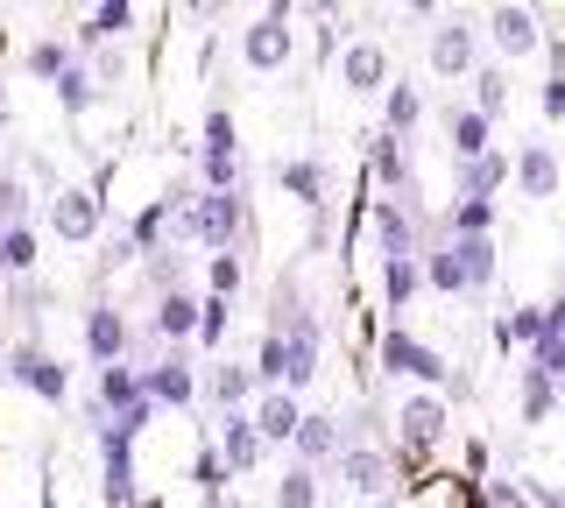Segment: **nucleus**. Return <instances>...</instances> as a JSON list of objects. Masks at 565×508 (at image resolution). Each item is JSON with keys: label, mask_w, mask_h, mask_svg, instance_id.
<instances>
[{"label": "nucleus", "mask_w": 565, "mask_h": 508, "mask_svg": "<svg viewBox=\"0 0 565 508\" xmlns=\"http://www.w3.org/2000/svg\"><path fill=\"white\" fill-rule=\"evenodd\" d=\"M177 248H205V255H234V240L255 234L241 191H177V219H170Z\"/></svg>", "instance_id": "f257e3e1"}, {"label": "nucleus", "mask_w": 565, "mask_h": 508, "mask_svg": "<svg viewBox=\"0 0 565 508\" xmlns=\"http://www.w3.org/2000/svg\"><path fill=\"white\" fill-rule=\"evenodd\" d=\"M494 283V240H431L424 248V290L438 296H481Z\"/></svg>", "instance_id": "f03ea898"}, {"label": "nucleus", "mask_w": 565, "mask_h": 508, "mask_svg": "<svg viewBox=\"0 0 565 508\" xmlns=\"http://www.w3.org/2000/svg\"><path fill=\"white\" fill-rule=\"evenodd\" d=\"M375 367H382V375L417 381V389H431V396H459V389H467V381L452 375V360L438 354V346H424L417 332H403V325H388L375 339Z\"/></svg>", "instance_id": "7ed1b4c3"}, {"label": "nucleus", "mask_w": 565, "mask_h": 508, "mask_svg": "<svg viewBox=\"0 0 565 508\" xmlns=\"http://www.w3.org/2000/svg\"><path fill=\"white\" fill-rule=\"evenodd\" d=\"M446 431H452V410H446V396H431V389H411L396 402V445H403V460H431L438 445H446Z\"/></svg>", "instance_id": "20e7f679"}, {"label": "nucleus", "mask_w": 565, "mask_h": 508, "mask_svg": "<svg viewBox=\"0 0 565 508\" xmlns=\"http://www.w3.org/2000/svg\"><path fill=\"white\" fill-rule=\"evenodd\" d=\"M290 22H297V8L276 0V8H262L255 22L241 29V64H247V72H282V64L297 57V29Z\"/></svg>", "instance_id": "39448f33"}, {"label": "nucleus", "mask_w": 565, "mask_h": 508, "mask_svg": "<svg viewBox=\"0 0 565 508\" xmlns=\"http://www.w3.org/2000/svg\"><path fill=\"white\" fill-rule=\"evenodd\" d=\"M367 234H375L382 261L424 255V213H417V198H375V205H367Z\"/></svg>", "instance_id": "423d86ee"}, {"label": "nucleus", "mask_w": 565, "mask_h": 508, "mask_svg": "<svg viewBox=\"0 0 565 508\" xmlns=\"http://www.w3.org/2000/svg\"><path fill=\"white\" fill-rule=\"evenodd\" d=\"M424 64H431V78H473L481 72V29L459 22V14H438L431 43H424Z\"/></svg>", "instance_id": "0eeeda50"}, {"label": "nucleus", "mask_w": 565, "mask_h": 508, "mask_svg": "<svg viewBox=\"0 0 565 508\" xmlns=\"http://www.w3.org/2000/svg\"><path fill=\"white\" fill-rule=\"evenodd\" d=\"M0 375H8L14 389L43 396V402H71V375H64V360H50V354H43L35 339L8 346V354H0Z\"/></svg>", "instance_id": "6e6552de"}, {"label": "nucleus", "mask_w": 565, "mask_h": 508, "mask_svg": "<svg viewBox=\"0 0 565 508\" xmlns=\"http://www.w3.org/2000/svg\"><path fill=\"white\" fill-rule=\"evenodd\" d=\"M481 36L502 50L509 64H523V57H537V50H544V36H552V29L537 22V8H516V0H502V8L481 14Z\"/></svg>", "instance_id": "1a4fd4ad"}, {"label": "nucleus", "mask_w": 565, "mask_h": 508, "mask_svg": "<svg viewBox=\"0 0 565 508\" xmlns=\"http://www.w3.org/2000/svg\"><path fill=\"white\" fill-rule=\"evenodd\" d=\"M340 480H347L367 508L396 501V460H388V452H375V445H347V452H340Z\"/></svg>", "instance_id": "9d476101"}, {"label": "nucleus", "mask_w": 565, "mask_h": 508, "mask_svg": "<svg viewBox=\"0 0 565 508\" xmlns=\"http://www.w3.org/2000/svg\"><path fill=\"white\" fill-rule=\"evenodd\" d=\"M78 332H85V354H93L99 367H120L135 354V325H128V311H114V304H85Z\"/></svg>", "instance_id": "9b49d317"}, {"label": "nucleus", "mask_w": 565, "mask_h": 508, "mask_svg": "<svg viewBox=\"0 0 565 508\" xmlns=\"http://www.w3.org/2000/svg\"><path fill=\"white\" fill-rule=\"evenodd\" d=\"M141 389H149L156 410H191V402H199V367L184 354H163V360L141 367Z\"/></svg>", "instance_id": "f8f14e48"}, {"label": "nucleus", "mask_w": 565, "mask_h": 508, "mask_svg": "<svg viewBox=\"0 0 565 508\" xmlns=\"http://www.w3.org/2000/svg\"><path fill=\"white\" fill-rule=\"evenodd\" d=\"M50 234L57 240H93L99 234V184H64L57 198H50Z\"/></svg>", "instance_id": "ddd939ff"}, {"label": "nucleus", "mask_w": 565, "mask_h": 508, "mask_svg": "<svg viewBox=\"0 0 565 508\" xmlns=\"http://www.w3.org/2000/svg\"><path fill=\"white\" fill-rule=\"evenodd\" d=\"M99 452H106V508H141L135 495V431H93Z\"/></svg>", "instance_id": "4468645a"}, {"label": "nucleus", "mask_w": 565, "mask_h": 508, "mask_svg": "<svg viewBox=\"0 0 565 508\" xmlns=\"http://www.w3.org/2000/svg\"><path fill=\"white\" fill-rule=\"evenodd\" d=\"M340 85L353 99H367V93H388V50L375 36H353L340 50Z\"/></svg>", "instance_id": "2eb2a0df"}, {"label": "nucleus", "mask_w": 565, "mask_h": 508, "mask_svg": "<svg viewBox=\"0 0 565 508\" xmlns=\"http://www.w3.org/2000/svg\"><path fill=\"white\" fill-rule=\"evenodd\" d=\"M135 22H141V14L128 8V0H99V8H85V14H78V36H71V43H78V57H99V50H106V43H120Z\"/></svg>", "instance_id": "dca6fc26"}, {"label": "nucleus", "mask_w": 565, "mask_h": 508, "mask_svg": "<svg viewBox=\"0 0 565 508\" xmlns=\"http://www.w3.org/2000/svg\"><path fill=\"white\" fill-rule=\"evenodd\" d=\"M255 431H262V445H290L297 424H305V396H290V389H255Z\"/></svg>", "instance_id": "f3484780"}, {"label": "nucleus", "mask_w": 565, "mask_h": 508, "mask_svg": "<svg viewBox=\"0 0 565 508\" xmlns=\"http://www.w3.org/2000/svg\"><path fill=\"white\" fill-rule=\"evenodd\" d=\"M558 184H565L558 149H552V142H523V149H516V191L544 205V198H558Z\"/></svg>", "instance_id": "a211bd4d"}, {"label": "nucleus", "mask_w": 565, "mask_h": 508, "mask_svg": "<svg viewBox=\"0 0 565 508\" xmlns=\"http://www.w3.org/2000/svg\"><path fill=\"white\" fill-rule=\"evenodd\" d=\"M290 452H297V466H340V452H347L340 417H318V410H305V424H297Z\"/></svg>", "instance_id": "6ab92c4d"}, {"label": "nucleus", "mask_w": 565, "mask_h": 508, "mask_svg": "<svg viewBox=\"0 0 565 508\" xmlns=\"http://www.w3.org/2000/svg\"><path fill=\"white\" fill-rule=\"evenodd\" d=\"M367 184L388 198H411V149L396 134H367Z\"/></svg>", "instance_id": "aec40b11"}, {"label": "nucleus", "mask_w": 565, "mask_h": 508, "mask_svg": "<svg viewBox=\"0 0 565 508\" xmlns=\"http://www.w3.org/2000/svg\"><path fill=\"white\" fill-rule=\"evenodd\" d=\"M199 304H205L199 290H170V296H156L149 332H156V339H170V346H191V339H199Z\"/></svg>", "instance_id": "412c9836"}, {"label": "nucleus", "mask_w": 565, "mask_h": 508, "mask_svg": "<svg viewBox=\"0 0 565 508\" xmlns=\"http://www.w3.org/2000/svg\"><path fill=\"white\" fill-rule=\"evenodd\" d=\"M262 431H255V417L247 410H220V460H226V473H255L262 466Z\"/></svg>", "instance_id": "4be33fe9"}, {"label": "nucleus", "mask_w": 565, "mask_h": 508, "mask_svg": "<svg viewBox=\"0 0 565 508\" xmlns=\"http://www.w3.org/2000/svg\"><path fill=\"white\" fill-rule=\"evenodd\" d=\"M446 149H452V163H481V155H494V120L473 114V107H452L446 114Z\"/></svg>", "instance_id": "5701e85b"}, {"label": "nucleus", "mask_w": 565, "mask_h": 508, "mask_svg": "<svg viewBox=\"0 0 565 508\" xmlns=\"http://www.w3.org/2000/svg\"><path fill=\"white\" fill-rule=\"evenodd\" d=\"M452 177H459V198H488L494 205V191L516 184V155L494 149V155H481V163H452Z\"/></svg>", "instance_id": "b1692460"}, {"label": "nucleus", "mask_w": 565, "mask_h": 508, "mask_svg": "<svg viewBox=\"0 0 565 508\" xmlns=\"http://www.w3.org/2000/svg\"><path fill=\"white\" fill-rule=\"evenodd\" d=\"M417 120H424V85L417 78H388V93H382V134L411 142Z\"/></svg>", "instance_id": "393cba45"}, {"label": "nucleus", "mask_w": 565, "mask_h": 508, "mask_svg": "<svg viewBox=\"0 0 565 508\" xmlns=\"http://www.w3.org/2000/svg\"><path fill=\"white\" fill-rule=\"evenodd\" d=\"M276 184L290 191L305 213H326V163H318V155H290V163H276Z\"/></svg>", "instance_id": "a878e982"}, {"label": "nucleus", "mask_w": 565, "mask_h": 508, "mask_svg": "<svg viewBox=\"0 0 565 508\" xmlns=\"http://www.w3.org/2000/svg\"><path fill=\"white\" fill-rule=\"evenodd\" d=\"M205 396L220 402V410H247V396H255V367H247V360H212Z\"/></svg>", "instance_id": "bb28decb"}, {"label": "nucleus", "mask_w": 565, "mask_h": 508, "mask_svg": "<svg viewBox=\"0 0 565 508\" xmlns=\"http://www.w3.org/2000/svg\"><path fill=\"white\" fill-rule=\"evenodd\" d=\"M71 64H78V43H71V36H43V43L22 50V72H29V78H50V85H57Z\"/></svg>", "instance_id": "cd10ccee"}, {"label": "nucleus", "mask_w": 565, "mask_h": 508, "mask_svg": "<svg viewBox=\"0 0 565 508\" xmlns=\"http://www.w3.org/2000/svg\"><path fill=\"white\" fill-rule=\"evenodd\" d=\"M516 410H523V424H552V410H558V381H552V375H537V367H523V381H516Z\"/></svg>", "instance_id": "c85d7f7f"}, {"label": "nucleus", "mask_w": 565, "mask_h": 508, "mask_svg": "<svg viewBox=\"0 0 565 508\" xmlns=\"http://www.w3.org/2000/svg\"><path fill=\"white\" fill-rule=\"evenodd\" d=\"M199 155H205V163H234V155H241V134H234V114H226V107H205Z\"/></svg>", "instance_id": "c756f323"}, {"label": "nucleus", "mask_w": 565, "mask_h": 508, "mask_svg": "<svg viewBox=\"0 0 565 508\" xmlns=\"http://www.w3.org/2000/svg\"><path fill=\"white\" fill-rule=\"evenodd\" d=\"M544 339V304H516V311H502V318H494V346H537Z\"/></svg>", "instance_id": "7c9ffc66"}, {"label": "nucleus", "mask_w": 565, "mask_h": 508, "mask_svg": "<svg viewBox=\"0 0 565 508\" xmlns=\"http://www.w3.org/2000/svg\"><path fill=\"white\" fill-rule=\"evenodd\" d=\"M417 290H424V255H411V261H382V304H388V311H403Z\"/></svg>", "instance_id": "2f4dec72"}, {"label": "nucleus", "mask_w": 565, "mask_h": 508, "mask_svg": "<svg viewBox=\"0 0 565 508\" xmlns=\"http://www.w3.org/2000/svg\"><path fill=\"white\" fill-rule=\"evenodd\" d=\"M326 501V480H318V466H290L276 480V508H318Z\"/></svg>", "instance_id": "473e14b6"}, {"label": "nucleus", "mask_w": 565, "mask_h": 508, "mask_svg": "<svg viewBox=\"0 0 565 508\" xmlns=\"http://www.w3.org/2000/svg\"><path fill=\"white\" fill-rule=\"evenodd\" d=\"M446 234L452 240H488L494 234V205L488 198H459L452 213H446Z\"/></svg>", "instance_id": "72a5a7b5"}, {"label": "nucleus", "mask_w": 565, "mask_h": 508, "mask_svg": "<svg viewBox=\"0 0 565 508\" xmlns=\"http://www.w3.org/2000/svg\"><path fill=\"white\" fill-rule=\"evenodd\" d=\"M35 269V226H0V275Z\"/></svg>", "instance_id": "f704fd0d"}, {"label": "nucleus", "mask_w": 565, "mask_h": 508, "mask_svg": "<svg viewBox=\"0 0 565 508\" xmlns=\"http://www.w3.org/2000/svg\"><path fill=\"white\" fill-rule=\"evenodd\" d=\"M502 107H509V72L502 64H481V72H473V114L502 120Z\"/></svg>", "instance_id": "c9c22d12"}, {"label": "nucleus", "mask_w": 565, "mask_h": 508, "mask_svg": "<svg viewBox=\"0 0 565 508\" xmlns=\"http://www.w3.org/2000/svg\"><path fill=\"white\" fill-rule=\"evenodd\" d=\"M57 99H64V114H71V120H78V114L99 99V85H93V64H85V57H78V64H71V72L57 78Z\"/></svg>", "instance_id": "e433bc0d"}, {"label": "nucleus", "mask_w": 565, "mask_h": 508, "mask_svg": "<svg viewBox=\"0 0 565 508\" xmlns=\"http://www.w3.org/2000/svg\"><path fill=\"white\" fill-rule=\"evenodd\" d=\"M191 487L205 495V508H220V501H226V495H220V487H226V460H220L212 445H199V460H191Z\"/></svg>", "instance_id": "4c0bfd02"}, {"label": "nucleus", "mask_w": 565, "mask_h": 508, "mask_svg": "<svg viewBox=\"0 0 565 508\" xmlns=\"http://www.w3.org/2000/svg\"><path fill=\"white\" fill-rule=\"evenodd\" d=\"M241 255H205V296H234L241 290Z\"/></svg>", "instance_id": "58836bf2"}, {"label": "nucleus", "mask_w": 565, "mask_h": 508, "mask_svg": "<svg viewBox=\"0 0 565 508\" xmlns=\"http://www.w3.org/2000/svg\"><path fill=\"white\" fill-rule=\"evenodd\" d=\"M481 508H537V495H530V480H488Z\"/></svg>", "instance_id": "ea45409f"}, {"label": "nucleus", "mask_w": 565, "mask_h": 508, "mask_svg": "<svg viewBox=\"0 0 565 508\" xmlns=\"http://www.w3.org/2000/svg\"><path fill=\"white\" fill-rule=\"evenodd\" d=\"M0 226H29V177H0Z\"/></svg>", "instance_id": "a19ab883"}, {"label": "nucleus", "mask_w": 565, "mask_h": 508, "mask_svg": "<svg viewBox=\"0 0 565 508\" xmlns=\"http://www.w3.org/2000/svg\"><path fill=\"white\" fill-rule=\"evenodd\" d=\"M85 64H93V85H120V78L135 72V64H128V50H120V43H106L99 57H85Z\"/></svg>", "instance_id": "79ce46f5"}, {"label": "nucleus", "mask_w": 565, "mask_h": 508, "mask_svg": "<svg viewBox=\"0 0 565 508\" xmlns=\"http://www.w3.org/2000/svg\"><path fill=\"white\" fill-rule=\"evenodd\" d=\"M226 311H234L226 296H205V304H199V346H220L226 339Z\"/></svg>", "instance_id": "37998d69"}, {"label": "nucleus", "mask_w": 565, "mask_h": 508, "mask_svg": "<svg viewBox=\"0 0 565 508\" xmlns=\"http://www.w3.org/2000/svg\"><path fill=\"white\" fill-rule=\"evenodd\" d=\"M530 367H537V375H552V381H565V339H552V332H544V339L530 346Z\"/></svg>", "instance_id": "c03bdc74"}, {"label": "nucleus", "mask_w": 565, "mask_h": 508, "mask_svg": "<svg viewBox=\"0 0 565 508\" xmlns=\"http://www.w3.org/2000/svg\"><path fill=\"white\" fill-rule=\"evenodd\" d=\"M537 107H544V120H558V128H565V72H552V78H544Z\"/></svg>", "instance_id": "a18cd8bd"}, {"label": "nucleus", "mask_w": 565, "mask_h": 508, "mask_svg": "<svg viewBox=\"0 0 565 508\" xmlns=\"http://www.w3.org/2000/svg\"><path fill=\"white\" fill-rule=\"evenodd\" d=\"M544 332H552V339H565V290L544 304Z\"/></svg>", "instance_id": "49530a36"}, {"label": "nucleus", "mask_w": 565, "mask_h": 508, "mask_svg": "<svg viewBox=\"0 0 565 508\" xmlns=\"http://www.w3.org/2000/svg\"><path fill=\"white\" fill-rule=\"evenodd\" d=\"M0 128H8V99H0Z\"/></svg>", "instance_id": "de8ad7c7"}, {"label": "nucleus", "mask_w": 565, "mask_h": 508, "mask_svg": "<svg viewBox=\"0 0 565 508\" xmlns=\"http://www.w3.org/2000/svg\"><path fill=\"white\" fill-rule=\"evenodd\" d=\"M141 508H163V501H141Z\"/></svg>", "instance_id": "09e8293b"}, {"label": "nucleus", "mask_w": 565, "mask_h": 508, "mask_svg": "<svg viewBox=\"0 0 565 508\" xmlns=\"http://www.w3.org/2000/svg\"><path fill=\"white\" fill-rule=\"evenodd\" d=\"M220 508H241V501H220Z\"/></svg>", "instance_id": "8fccbe9b"}, {"label": "nucleus", "mask_w": 565, "mask_h": 508, "mask_svg": "<svg viewBox=\"0 0 565 508\" xmlns=\"http://www.w3.org/2000/svg\"><path fill=\"white\" fill-rule=\"evenodd\" d=\"M382 508H396V501H382Z\"/></svg>", "instance_id": "3c124183"}]
</instances>
